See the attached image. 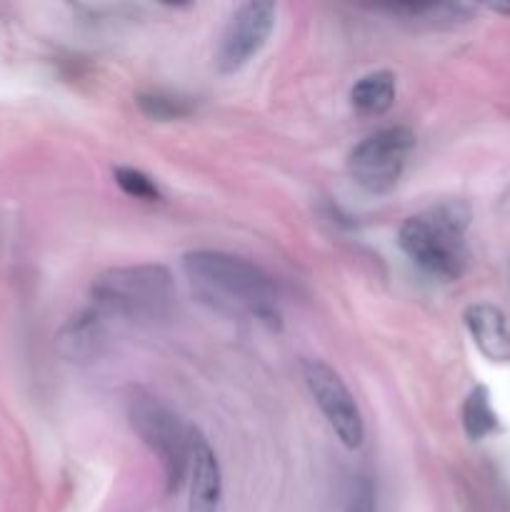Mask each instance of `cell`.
Here are the masks:
<instances>
[{"instance_id":"1","label":"cell","mask_w":510,"mask_h":512,"mask_svg":"<svg viewBox=\"0 0 510 512\" xmlns=\"http://www.w3.org/2000/svg\"><path fill=\"white\" fill-rule=\"evenodd\" d=\"M183 273L195 293L218 313L280 328L278 288L260 265L223 250H193L183 258Z\"/></svg>"},{"instance_id":"2","label":"cell","mask_w":510,"mask_h":512,"mask_svg":"<svg viewBox=\"0 0 510 512\" xmlns=\"http://www.w3.org/2000/svg\"><path fill=\"white\" fill-rule=\"evenodd\" d=\"M473 210L465 200H443L425 213L405 220L398 230V245L415 268L435 280H458L468 268L465 233Z\"/></svg>"},{"instance_id":"3","label":"cell","mask_w":510,"mask_h":512,"mask_svg":"<svg viewBox=\"0 0 510 512\" xmlns=\"http://www.w3.org/2000/svg\"><path fill=\"white\" fill-rule=\"evenodd\" d=\"M90 308L108 320L155 325L173 313L175 280L155 263L110 268L90 285Z\"/></svg>"},{"instance_id":"4","label":"cell","mask_w":510,"mask_h":512,"mask_svg":"<svg viewBox=\"0 0 510 512\" xmlns=\"http://www.w3.org/2000/svg\"><path fill=\"white\" fill-rule=\"evenodd\" d=\"M128 420L145 448L160 460L168 493H178L188 475L190 428L155 395L135 390L128 398Z\"/></svg>"},{"instance_id":"5","label":"cell","mask_w":510,"mask_h":512,"mask_svg":"<svg viewBox=\"0 0 510 512\" xmlns=\"http://www.w3.org/2000/svg\"><path fill=\"white\" fill-rule=\"evenodd\" d=\"M415 148L413 130L388 125L360 140L348 158V173L370 195H385L398 185Z\"/></svg>"},{"instance_id":"6","label":"cell","mask_w":510,"mask_h":512,"mask_svg":"<svg viewBox=\"0 0 510 512\" xmlns=\"http://www.w3.org/2000/svg\"><path fill=\"white\" fill-rule=\"evenodd\" d=\"M300 373H303L305 385H308L320 413L328 420L335 438L348 450H358L365 440V425L345 380L328 363L313 358H305L300 363Z\"/></svg>"},{"instance_id":"7","label":"cell","mask_w":510,"mask_h":512,"mask_svg":"<svg viewBox=\"0 0 510 512\" xmlns=\"http://www.w3.org/2000/svg\"><path fill=\"white\" fill-rule=\"evenodd\" d=\"M275 28V5L268 0H250L233 13L215 50V68L223 75L243 70L268 43Z\"/></svg>"},{"instance_id":"8","label":"cell","mask_w":510,"mask_h":512,"mask_svg":"<svg viewBox=\"0 0 510 512\" xmlns=\"http://www.w3.org/2000/svg\"><path fill=\"white\" fill-rule=\"evenodd\" d=\"M188 512H215L223 495V475L215 450L200 430L190 428Z\"/></svg>"},{"instance_id":"9","label":"cell","mask_w":510,"mask_h":512,"mask_svg":"<svg viewBox=\"0 0 510 512\" xmlns=\"http://www.w3.org/2000/svg\"><path fill=\"white\" fill-rule=\"evenodd\" d=\"M108 348V318L95 308L83 310L63 325L58 335V350L70 363H93Z\"/></svg>"},{"instance_id":"10","label":"cell","mask_w":510,"mask_h":512,"mask_svg":"<svg viewBox=\"0 0 510 512\" xmlns=\"http://www.w3.org/2000/svg\"><path fill=\"white\" fill-rule=\"evenodd\" d=\"M463 323L485 358L510 363V325L503 310L490 303H473L465 308Z\"/></svg>"},{"instance_id":"11","label":"cell","mask_w":510,"mask_h":512,"mask_svg":"<svg viewBox=\"0 0 510 512\" xmlns=\"http://www.w3.org/2000/svg\"><path fill=\"white\" fill-rule=\"evenodd\" d=\"M390 15L420 30H453L470 23L475 5L470 3H398L385 5Z\"/></svg>"},{"instance_id":"12","label":"cell","mask_w":510,"mask_h":512,"mask_svg":"<svg viewBox=\"0 0 510 512\" xmlns=\"http://www.w3.org/2000/svg\"><path fill=\"white\" fill-rule=\"evenodd\" d=\"M393 103L395 75L390 70H373V73L363 75L350 90V105L355 108V113L368 115V118H378V115L388 113Z\"/></svg>"},{"instance_id":"13","label":"cell","mask_w":510,"mask_h":512,"mask_svg":"<svg viewBox=\"0 0 510 512\" xmlns=\"http://www.w3.org/2000/svg\"><path fill=\"white\" fill-rule=\"evenodd\" d=\"M500 428L498 413L490 403V390L475 385L463 403V430L470 440H483Z\"/></svg>"},{"instance_id":"14","label":"cell","mask_w":510,"mask_h":512,"mask_svg":"<svg viewBox=\"0 0 510 512\" xmlns=\"http://www.w3.org/2000/svg\"><path fill=\"white\" fill-rule=\"evenodd\" d=\"M138 108L143 110L148 118L160 120V123H168V120H180L188 118L193 113V105L188 98H180L173 93H143L138 95Z\"/></svg>"},{"instance_id":"15","label":"cell","mask_w":510,"mask_h":512,"mask_svg":"<svg viewBox=\"0 0 510 512\" xmlns=\"http://www.w3.org/2000/svg\"><path fill=\"white\" fill-rule=\"evenodd\" d=\"M113 175H115V183L120 185V190H123L125 195H130V198L145 200V203L163 200V193H160L158 183H155L150 175H145L143 170L125 168V165H120V168H115Z\"/></svg>"},{"instance_id":"16","label":"cell","mask_w":510,"mask_h":512,"mask_svg":"<svg viewBox=\"0 0 510 512\" xmlns=\"http://www.w3.org/2000/svg\"><path fill=\"white\" fill-rule=\"evenodd\" d=\"M348 512H375V490L368 478H360L350 495Z\"/></svg>"},{"instance_id":"17","label":"cell","mask_w":510,"mask_h":512,"mask_svg":"<svg viewBox=\"0 0 510 512\" xmlns=\"http://www.w3.org/2000/svg\"><path fill=\"white\" fill-rule=\"evenodd\" d=\"M498 213L505 215V218H510V185L503 190V193H500V198H498Z\"/></svg>"},{"instance_id":"18","label":"cell","mask_w":510,"mask_h":512,"mask_svg":"<svg viewBox=\"0 0 510 512\" xmlns=\"http://www.w3.org/2000/svg\"><path fill=\"white\" fill-rule=\"evenodd\" d=\"M488 8L495 10V13H500V15H510V3H490Z\"/></svg>"},{"instance_id":"19","label":"cell","mask_w":510,"mask_h":512,"mask_svg":"<svg viewBox=\"0 0 510 512\" xmlns=\"http://www.w3.org/2000/svg\"><path fill=\"white\" fill-rule=\"evenodd\" d=\"M508 280H510V263H508Z\"/></svg>"}]
</instances>
